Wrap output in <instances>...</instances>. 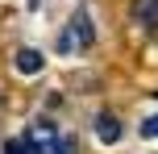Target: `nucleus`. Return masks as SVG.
<instances>
[{"mask_svg": "<svg viewBox=\"0 0 158 154\" xmlns=\"http://www.w3.org/2000/svg\"><path fill=\"white\" fill-rule=\"evenodd\" d=\"M25 142H29L33 154H63V142H58V129L50 121H33L25 129Z\"/></svg>", "mask_w": 158, "mask_h": 154, "instance_id": "nucleus-2", "label": "nucleus"}, {"mask_svg": "<svg viewBox=\"0 0 158 154\" xmlns=\"http://www.w3.org/2000/svg\"><path fill=\"white\" fill-rule=\"evenodd\" d=\"M4 154H33V150H29V142L13 138V142H8V146H4Z\"/></svg>", "mask_w": 158, "mask_h": 154, "instance_id": "nucleus-6", "label": "nucleus"}, {"mask_svg": "<svg viewBox=\"0 0 158 154\" xmlns=\"http://www.w3.org/2000/svg\"><path fill=\"white\" fill-rule=\"evenodd\" d=\"M17 71L21 75H38L42 71V54L38 50H17Z\"/></svg>", "mask_w": 158, "mask_h": 154, "instance_id": "nucleus-5", "label": "nucleus"}, {"mask_svg": "<svg viewBox=\"0 0 158 154\" xmlns=\"http://www.w3.org/2000/svg\"><path fill=\"white\" fill-rule=\"evenodd\" d=\"M96 38L92 29V17H87V8H75L71 21H67V29L58 33V54H75V50H87Z\"/></svg>", "mask_w": 158, "mask_h": 154, "instance_id": "nucleus-1", "label": "nucleus"}, {"mask_svg": "<svg viewBox=\"0 0 158 154\" xmlns=\"http://www.w3.org/2000/svg\"><path fill=\"white\" fill-rule=\"evenodd\" d=\"M133 21L137 25H154L158 21V0H133Z\"/></svg>", "mask_w": 158, "mask_h": 154, "instance_id": "nucleus-4", "label": "nucleus"}, {"mask_svg": "<svg viewBox=\"0 0 158 154\" xmlns=\"http://www.w3.org/2000/svg\"><path fill=\"white\" fill-rule=\"evenodd\" d=\"M142 138H158V117H150V121H142Z\"/></svg>", "mask_w": 158, "mask_h": 154, "instance_id": "nucleus-7", "label": "nucleus"}, {"mask_svg": "<svg viewBox=\"0 0 158 154\" xmlns=\"http://www.w3.org/2000/svg\"><path fill=\"white\" fill-rule=\"evenodd\" d=\"M96 138L104 142V146H112V142H121V121L112 113H100L96 117Z\"/></svg>", "mask_w": 158, "mask_h": 154, "instance_id": "nucleus-3", "label": "nucleus"}]
</instances>
